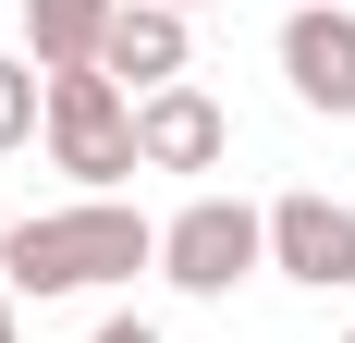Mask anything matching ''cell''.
Masks as SVG:
<instances>
[{
  "instance_id": "obj_11",
  "label": "cell",
  "mask_w": 355,
  "mask_h": 343,
  "mask_svg": "<svg viewBox=\"0 0 355 343\" xmlns=\"http://www.w3.org/2000/svg\"><path fill=\"white\" fill-rule=\"evenodd\" d=\"M0 343H25V319H12V294H0Z\"/></svg>"
},
{
  "instance_id": "obj_12",
  "label": "cell",
  "mask_w": 355,
  "mask_h": 343,
  "mask_svg": "<svg viewBox=\"0 0 355 343\" xmlns=\"http://www.w3.org/2000/svg\"><path fill=\"white\" fill-rule=\"evenodd\" d=\"M159 12H196V0H159Z\"/></svg>"
},
{
  "instance_id": "obj_9",
  "label": "cell",
  "mask_w": 355,
  "mask_h": 343,
  "mask_svg": "<svg viewBox=\"0 0 355 343\" xmlns=\"http://www.w3.org/2000/svg\"><path fill=\"white\" fill-rule=\"evenodd\" d=\"M37 123H49V74H37L25 49H0V147H25Z\"/></svg>"
},
{
  "instance_id": "obj_1",
  "label": "cell",
  "mask_w": 355,
  "mask_h": 343,
  "mask_svg": "<svg viewBox=\"0 0 355 343\" xmlns=\"http://www.w3.org/2000/svg\"><path fill=\"white\" fill-rule=\"evenodd\" d=\"M135 270H159V221L147 208H110V196L37 208V221L0 233V282L12 294H98V282H135Z\"/></svg>"
},
{
  "instance_id": "obj_5",
  "label": "cell",
  "mask_w": 355,
  "mask_h": 343,
  "mask_svg": "<svg viewBox=\"0 0 355 343\" xmlns=\"http://www.w3.org/2000/svg\"><path fill=\"white\" fill-rule=\"evenodd\" d=\"M220 147H233V110L209 86H147L135 99V160L147 172H209Z\"/></svg>"
},
{
  "instance_id": "obj_3",
  "label": "cell",
  "mask_w": 355,
  "mask_h": 343,
  "mask_svg": "<svg viewBox=\"0 0 355 343\" xmlns=\"http://www.w3.org/2000/svg\"><path fill=\"white\" fill-rule=\"evenodd\" d=\"M49 160L73 172V184H123V172H147L135 160V99L110 86V74H49Z\"/></svg>"
},
{
  "instance_id": "obj_7",
  "label": "cell",
  "mask_w": 355,
  "mask_h": 343,
  "mask_svg": "<svg viewBox=\"0 0 355 343\" xmlns=\"http://www.w3.org/2000/svg\"><path fill=\"white\" fill-rule=\"evenodd\" d=\"M184 62H196V37H184V12H159V0H123L98 37V74L123 86V99H147V86H184Z\"/></svg>"
},
{
  "instance_id": "obj_4",
  "label": "cell",
  "mask_w": 355,
  "mask_h": 343,
  "mask_svg": "<svg viewBox=\"0 0 355 343\" xmlns=\"http://www.w3.org/2000/svg\"><path fill=\"white\" fill-rule=\"evenodd\" d=\"M270 270L282 282H306V294H355V208H331V196H270Z\"/></svg>"
},
{
  "instance_id": "obj_2",
  "label": "cell",
  "mask_w": 355,
  "mask_h": 343,
  "mask_svg": "<svg viewBox=\"0 0 355 343\" xmlns=\"http://www.w3.org/2000/svg\"><path fill=\"white\" fill-rule=\"evenodd\" d=\"M245 270H270V208L196 196V208L159 221V282H184V294H233Z\"/></svg>"
},
{
  "instance_id": "obj_10",
  "label": "cell",
  "mask_w": 355,
  "mask_h": 343,
  "mask_svg": "<svg viewBox=\"0 0 355 343\" xmlns=\"http://www.w3.org/2000/svg\"><path fill=\"white\" fill-rule=\"evenodd\" d=\"M86 343H159V331H147V319H98Z\"/></svg>"
},
{
  "instance_id": "obj_6",
  "label": "cell",
  "mask_w": 355,
  "mask_h": 343,
  "mask_svg": "<svg viewBox=\"0 0 355 343\" xmlns=\"http://www.w3.org/2000/svg\"><path fill=\"white\" fill-rule=\"evenodd\" d=\"M282 74L306 110H355V0H306L282 25Z\"/></svg>"
},
{
  "instance_id": "obj_14",
  "label": "cell",
  "mask_w": 355,
  "mask_h": 343,
  "mask_svg": "<svg viewBox=\"0 0 355 343\" xmlns=\"http://www.w3.org/2000/svg\"><path fill=\"white\" fill-rule=\"evenodd\" d=\"M343 343H355V331H343Z\"/></svg>"
},
{
  "instance_id": "obj_13",
  "label": "cell",
  "mask_w": 355,
  "mask_h": 343,
  "mask_svg": "<svg viewBox=\"0 0 355 343\" xmlns=\"http://www.w3.org/2000/svg\"><path fill=\"white\" fill-rule=\"evenodd\" d=\"M0 233H12V221H0Z\"/></svg>"
},
{
  "instance_id": "obj_8",
  "label": "cell",
  "mask_w": 355,
  "mask_h": 343,
  "mask_svg": "<svg viewBox=\"0 0 355 343\" xmlns=\"http://www.w3.org/2000/svg\"><path fill=\"white\" fill-rule=\"evenodd\" d=\"M123 0H25V62L37 74H98V37Z\"/></svg>"
}]
</instances>
